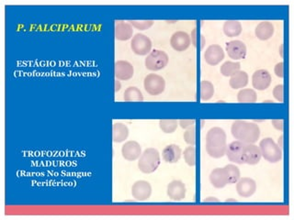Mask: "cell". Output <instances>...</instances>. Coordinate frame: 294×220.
I'll return each instance as SVG.
<instances>
[{
    "label": "cell",
    "mask_w": 294,
    "mask_h": 220,
    "mask_svg": "<svg viewBox=\"0 0 294 220\" xmlns=\"http://www.w3.org/2000/svg\"><path fill=\"white\" fill-rule=\"evenodd\" d=\"M245 146H246V143L239 142V141L231 142L230 144L227 145L225 155L232 163H234L235 165H244L243 152H244Z\"/></svg>",
    "instance_id": "obj_8"
},
{
    "label": "cell",
    "mask_w": 294,
    "mask_h": 220,
    "mask_svg": "<svg viewBox=\"0 0 294 220\" xmlns=\"http://www.w3.org/2000/svg\"><path fill=\"white\" fill-rule=\"evenodd\" d=\"M256 191V183L252 178L243 177L236 183V192L243 198L252 197Z\"/></svg>",
    "instance_id": "obj_13"
},
{
    "label": "cell",
    "mask_w": 294,
    "mask_h": 220,
    "mask_svg": "<svg viewBox=\"0 0 294 220\" xmlns=\"http://www.w3.org/2000/svg\"><path fill=\"white\" fill-rule=\"evenodd\" d=\"M241 68V63L239 62H230L227 61L225 63H223V65L221 66L220 72L225 77H231L234 73H235L236 72H238Z\"/></svg>",
    "instance_id": "obj_29"
},
{
    "label": "cell",
    "mask_w": 294,
    "mask_h": 220,
    "mask_svg": "<svg viewBox=\"0 0 294 220\" xmlns=\"http://www.w3.org/2000/svg\"><path fill=\"white\" fill-rule=\"evenodd\" d=\"M191 36L185 32H176L170 39V45L176 52H184L191 46Z\"/></svg>",
    "instance_id": "obj_17"
},
{
    "label": "cell",
    "mask_w": 294,
    "mask_h": 220,
    "mask_svg": "<svg viewBox=\"0 0 294 220\" xmlns=\"http://www.w3.org/2000/svg\"><path fill=\"white\" fill-rule=\"evenodd\" d=\"M278 146L280 149H283V135H281L278 140Z\"/></svg>",
    "instance_id": "obj_41"
},
{
    "label": "cell",
    "mask_w": 294,
    "mask_h": 220,
    "mask_svg": "<svg viewBox=\"0 0 294 220\" xmlns=\"http://www.w3.org/2000/svg\"><path fill=\"white\" fill-rule=\"evenodd\" d=\"M229 175V184H234L241 178V173L238 167L235 165H228L224 167Z\"/></svg>",
    "instance_id": "obj_32"
},
{
    "label": "cell",
    "mask_w": 294,
    "mask_h": 220,
    "mask_svg": "<svg viewBox=\"0 0 294 220\" xmlns=\"http://www.w3.org/2000/svg\"><path fill=\"white\" fill-rule=\"evenodd\" d=\"M271 73L268 70L259 69L255 72L252 76V85L255 89L258 91H264L271 87Z\"/></svg>",
    "instance_id": "obj_11"
},
{
    "label": "cell",
    "mask_w": 294,
    "mask_h": 220,
    "mask_svg": "<svg viewBox=\"0 0 294 220\" xmlns=\"http://www.w3.org/2000/svg\"><path fill=\"white\" fill-rule=\"evenodd\" d=\"M242 30V24L237 20H227L223 23V33L229 38L237 37L241 34Z\"/></svg>",
    "instance_id": "obj_25"
},
{
    "label": "cell",
    "mask_w": 294,
    "mask_h": 220,
    "mask_svg": "<svg viewBox=\"0 0 294 220\" xmlns=\"http://www.w3.org/2000/svg\"><path fill=\"white\" fill-rule=\"evenodd\" d=\"M279 54H280V56H281V57H283V45H281V46H280Z\"/></svg>",
    "instance_id": "obj_44"
},
{
    "label": "cell",
    "mask_w": 294,
    "mask_h": 220,
    "mask_svg": "<svg viewBox=\"0 0 294 220\" xmlns=\"http://www.w3.org/2000/svg\"><path fill=\"white\" fill-rule=\"evenodd\" d=\"M168 61L169 58L166 52L160 50H154L145 58L144 64L146 69L149 71H160L167 67Z\"/></svg>",
    "instance_id": "obj_5"
},
{
    "label": "cell",
    "mask_w": 294,
    "mask_h": 220,
    "mask_svg": "<svg viewBox=\"0 0 294 220\" xmlns=\"http://www.w3.org/2000/svg\"><path fill=\"white\" fill-rule=\"evenodd\" d=\"M183 138H184V141L187 144H189L190 146H195L196 145V139H197V137H196V126L186 129V131L184 132V135H183Z\"/></svg>",
    "instance_id": "obj_33"
},
{
    "label": "cell",
    "mask_w": 294,
    "mask_h": 220,
    "mask_svg": "<svg viewBox=\"0 0 294 220\" xmlns=\"http://www.w3.org/2000/svg\"><path fill=\"white\" fill-rule=\"evenodd\" d=\"M226 52L231 59L238 61L246 58L247 53V46L243 41L238 39L231 40L226 43Z\"/></svg>",
    "instance_id": "obj_10"
},
{
    "label": "cell",
    "mask_w": 294,
    "mask_h": 220,
    "mask_svg": "<svg viewBox=\"0 0 294 220\" xmlns=\"http://www.w3.org/2000/svg\"><path fill=\"white\" fill-rule=\"evenodd\" d=\"M123 99L126 102H141L143 100V93L136 87H128L124 91Z\"/></svg>",
    "instance_id": "obj_26"
},
{
    "label": "cell",
    "mask_w": 294,
    "mask_h": 220,
    "mask_svg": "<svg viewBox=\"0 0 294 220\" xmlns=\"http://www.w3.org/2000/svg\"><path fill=\"white\" fill-rule=\"evenodd\" d=\"M237 101L239 103L253 104L257 101V95L254 89H250V88L241 89L237 94Z\"/></svg>",
    "instance_id": "obj_27"
},
{
    "label": "cell",
    "mask_w": 294,
    "mask_h": 220,
    "mask_svg": "<svg viewBox=\"0 0 294 220\" xmlns=\"http://www.w3.org/2000/svg\"><path fill=\"white\" fill-rule=\"evenodd\" d=\"M143 87L150 95H158L165 91L166 81L161 75L150 73L143 80Z\"/></svg>",
    "instance_id": "obj_6"
},
{
    "label": "cell",
    "mask_w": 294,
    "mask_h": 220,
    "mask_svg": "<svg viewBox=\"0 0 294 220\" xmlns=\"http://www.w3.org/2000/svg\"><path fill=\"white\" fill-rule=\"evenodd\" d=\"M274 73L279 78L284 77V63L283 62H280L276 64V66L274 68Z\"/></svg>",
    "instance_id": "obj_37"
},
{
    "label": "cell",
    "mask_w": 294,
    "mask_h": 220,
    "mask_svg": "<svg viewBox=\"0 0 294 220\" xmlns=\"http://www.w3.org/2000/svg\"><path fill=\"white\" fill-rule=\"evenodd\" d=\"M152 195L150 183L144 180L137 181L132 186V196L136 201L143 202L148 200Z\"/></svg>",
    "instance_id": "obj_9"
},
{
    "label": "cell",
    "mask_w": 294,
    "mask_h": 220,
    "mask_svg": "<svg viewBox=\"0 0 294 220\" xmlns=\"http://www.w3.org/2000/svg\"><path fill=\"white\" fill-rule=\"evenodd\" d=\"M273 95L278 102H284V86L282 84L278 85L273 89Z\"/></svg>",
    "instance_id": "obj_35"
},
{
    "label": "cell",
    "mask_w": 294,
    "mask_h": 220,
    "mask_svg": "<svg viewBox=\"0 0 294 220\" xmlns=\"http://www.w3.org/2000/svg\"><path fill=\"white\" fill-rule=\"evenodd\" d=\"M227 136L222 128H212L206 135V151L210 157L220 159L225 155Z\"/></svg>",
    "instance_id": "obj_1"
},
{
    "label": "cell",
    "mask_w": 294,
    "mask_h": 220,
    "mask_svg": "<svg viewBox=\"0 0 294 220\" xmlns=\"http://www.w3.org/2000/svg\"><path fill=\"white\" fill-rule=\"evenodd\" d=\"M213 202V201H215V202H218V200L215 198V197H208L207 199H205V202Z\"/></svg>",
    "instance_id": "obj_43"
},
{
    "label": "cell",
    "mask_w": 294,
    "mask_h": 220,
    "mask_svg": "<svg viewBox=\"0 0 294 220\" xmlns=\"http://www.w3.org/2000/svg\"><path fill=\"white\" fill-rule=\"evenodd\" d=\"M178 126L176 119H161L159 120V128L164 133H174Z\"/></svg>",
    "instance_id": "obj_30"
},
{
    "label": "cell",
    "mask_w": 294,
    "mask_h": 220,
    "mask_svg": "<svg viewBox=\"0 0 294 220\" xmlns=\"http://www.w3.org/2000/svg\"><path fill=\"white\" fill-rule=\"evenodd\" d=\"M262 157L271 164H277L282 160V149L271 138H266L259 143Z\"/></svg>",
    "instance_id": "obj_4"
},
{
    "label": "cell",
    "mask_w": 294,
    "mask_h": 220,
    "mask_svg": "<svg viewBox=\"0 0 294 220\" xmlns=\"http://www.w3.org/2000/svg\"><path fill=\"white\" fill-rule=\"evenodd\" d=\"M129 136V128L128 127L120 123L115 122L112 125V140L115 143H121L127 140Z\"/></svg>",
    "instance_id": "obj_23"
},
{
    "label": "cell",
    "mask_w": 294,
    "mask_h": 220,
    "mask_svg": "<svg viewBox=\"0 0 294 220\" xmlns=\"http://www.w3.org/2000/svg\"><path fill=\"white\" fill-rule=\"evenodd\" d=\"M200 39H201V40H200V43H201V44H200V48H201V50H202V49H204V46H205L206 41H205V38H204V36H203V35H201V36H200Z\"/></svg>",
    "instance_id": "obj_42"
},
{
    "label": "cell",
    "mask_w": 294,
    "mask_h": 220,
    "mask_svg": "<svg viewBox=\"0 0 294 220\" xmlns=\"http://www.w3.org/2000/svg\"><path fill=\"white\" fill-rule=\"evenodd\" d=\"M275 32L273 24L270 21H262L255 27V37L260 40H268L273 36Z\"/></svg>",
    "instance_id": "obj_22"
},
{
    "label": "cell",
    "mask_w": 294,
    "mask_h": 220,
    "mask_svg": "<svg viewBox=\"0 0 294 220\" xmlns=\"http://www.w3.org/2000/svg\"><path fill=\"white\" fill-rule=\"evenodd\" d=\"M142 154L141 145L136 141L125 142L121 147V155L126 161L134 162L138 160Z\"/></svg>",
    "instance_id": "obj_14"
},
{
    "label": "cell",
    "mask_w": 294,
    "mask_h": 220,
    "mask_svg": "<svg viewBox=\"0 0 294 220\" xmlns=\"http://www.w3.org/2000/svg\"><path fill=\"white\" fill-rule=\"evenodd\" d=\"M135 74L134 66L127 61H117L115 63V76L118 80L127 81L133 78Z\"/></svg>",
    "instance_id": "obj_19"
},
{
    "label": "cell",
    "mask_w": 294,
    "mask_h": 220,
    "mask_svg": "<svg viewBox=\"0 0 294 220\" xmlns=\"http://www.w3.org/2000/svg\"><path fill=\"white\" fill-rule=\"evenodd\" d=\"M191 43L194 47H197V44H198V41H197V37H198V32H197V29H193V31L191 32Z\"/></svg>",
    "instance_id": "obj_39"
},
{
    "label": "cell",
    "mask_w": 294,
    "mask_h": 220,
    "mask_svg": "<svg viewBox=\"0 0 294 220\" xmlns=\"http://www.w3.org/2000/svg\"><path fill=\"white\" fill-rule=\"evenodd\" d=\"M204 60L209 65L215 66L224 59V51L218 44H213L207 48L204 52Z\"/></svg>",
    "instance_id": "obj_12"
},
{
    "label": "cell",
    "mask_w": 294,
    "mask_h": 220,
    "mask_svg": "<svg viewBox=\"0 0 294 220\" xmlns=\"http://www.w3.org/2000/svg\"><path fill=\"white\" fill-rule=\"evenodd\" d=\"M134 29L132 25L124 21H119L115 26V38L120 40L125 41L128 39L133 38Z\"/></svg>",
    "instance_id": "obj_21"
},
{
    "label": "cell",
    "mask_w": 294,
    "mask_h": 220,
    "mask_svg": "<svg viewBox=\"0 0 294 220\" xmlns=\"http://www.w3.org/2000/svg\"><path fill=\"white\" fill-rule=\"evenodd\" d=\"M248 81H249V77L247 73L239 70L231 76L229 85L233 89H241L247 87Z\"/></svg>",
    "instance_id": "obj_24"
},
{
    "label": "cell",
    "mask_w": 294,
    "mask_h": 220,
    "mask_svg": "<svg viewBox=\"0 0 294 220\" xmlns=\"http://www.w3.org/2000/svg\"><path fill=\"white\" fill-rule=\"evenodd\" d=\"M178 125L180 126L181 128L188 129V128H192V127L196 125V120L195 119H180L178 121Z\"/></svg>",
    "instance_id": "obj_36"
},
{
    "label": "cell",
    "mask_w": 294,
    "mask_h": 220,
    "mask_svg": "<svg viewBox=\"0 0 294 220\" xmlns=\"http://www.w3.org/2000/svg\"><path fill=\"white\" fill-rule=\"evenodd\" d=\"M186 185L180 180H174L168 183L167 189V197L173 201H181L186 197Z\"/></svg>",
    "instance_id": "obj_15"
},
{
    "label": "cell",
    "mask_w": 294,
    "mask_h": 220,
    "mask_svg": "<svg viewBox=\"0 0 294 220\" xmlns=\"http://www.w3.org/2000/svg\"><path fill=\"white\" fill-rule=\"evenodd\" d=\"M161 163L158 150L155 148L144 149L138 161V168L143 173H155Z\"/></svg>",
    "instance_id": "obj_3"
},
{
    "label": "cell",
    "mask_w": 294,
    "mask_h": 220,
    "mask_svg": "<svg viewBox=\"0 0 294 220\" xmlns=\"http://www.w3.org/2000/svg\"><path fill=\"white\" fill-rule=\"evenodd\" d=\"M121 89V84L119 82V80L117 79L115 81V92H119V90Z\"/></svg>",
    "instance_id": "obj_40"
},
{
    "label": "cell",
    "mask_w": 294,
    "mask_h": 220,
    "mask_svg": "<svg viewBox=\"0 0 294 220\" xmlns=\"http://www.w3.org/2000/svg\"><path fill=\"white\" fill-rule=\"evenodd\" d=\"M215 94V87L210 81H201L200 83V98L202 101H209Z\"/></svg>",
    "instance_id": "obj_28"
},
{
    "label": "cell",
    "mask_w": 294,
    "mask_h": 220,
    "mask_svg": "<svg viewBox=\"0 0 294 220\" xmlns=\"http://www.w3.org/2000/svg\"><path fill=\"white\" fill-rule=\"evenodd\" d=\"M209 179L215 188H223L229 184V175L224 167L213 170L212 173H210Z\"/></svg>",
    "instance_id": "obj_16"
},
{
    "label": "cell",
    "mask_w": 294,
    "mask_h": 220,
    "mask_svg": "<svg viewBox=\"0 0 294 220\" xmlns=\"http://www.w3.org/2000/svg\"><path fill=\"white\" fill-rule=\"evenodd\" d=\"M261 158L262 155L258 146L255 144H246L243 152L244 164L248 165H257L260 162Z\"/></svg>",
    "instance_id": "obj_18"
},
{
    "label": "cell",
    "mask_w": 294,
    "mask_h": 220,
    "mask_svg": "<svg viewBox=\"0 0 294 220\" xmlns=\"http://www.w3.org/2000/svg\"><path fill=\"white\" fill-rule=\"evenodd\" d=\"M231 133L236 141L255 144L260 137V128L254 122L235 120L231 127Z\"/></svg>",
    "instance_id": "obj_2"
},
{
    "label": "cell",
    "mask_w": 294,
    "mask_h": 220,
    "mask_svg": "<svg viewBox=\"0 0 294 220\" xmlns=\"http://www.w3.org/2000/svg\"><path fill=\"white\" fill-rule=\"evenodd\" d=\"M131 49L136 55H147L151 53V39L144 34L136 33L131 41Z\"/></svg>",
    "instance_id": "obj_7"
},
{
    "label": "cell",
    "mask_w": 294,
    "mask_h": 220,
    "mask_svg": "<svg viewBox=\"0 0 294 220\" xmlns=\"http://www.w3.org/2000/svg\"><path fill=\"white\" fill-rule=\"evenodd\" d=\"M271 124H272V126L274 127V128H276L277 130L283 131V128H284L283 119H272Z\"/></svg>",
    "instance_id": "obj_38"
},
{
    "label": "cell",
    "mask_w": 294,
    "mask_h": 220,
    "mask_svg": "<svg viewBox=\"0 0 294 220\" xmlns=\"http://www.w3.org/2000/svg\"><path fill=\"white\" fill-rule=\"evenodd\" d=\"M182 156V149L176 144L167 145L163 149L162 157L167 164H176L177 163Z\"/></svg>",
    "instance_id": "obj_20"
},
{
    "label": "cell",
    "mask_w": 294,
    "mask_h": 220,
    "mask_svg": "<svg viewBox=\"0 0 294 220\" xmlns=\"http://www.w3.org/2000/svg\"><path fill=\"white\" fill-rule=\"evenodd\" d=\"M184 156V160L186 162V164L193 167L197 164V159H196V149L194 146H190L187 147L184 149V152L182 153Z\"/></svg>",
    "instance_id": "obj_31"
},
{
    "label": "cell",
    "mask_w": 294,
    "mask_h": 220,
    "mask_svg": "<svg viewBox=\"0 0 294 220\" xmlns=\"http://www.w3.org/2000/svg\"><path fill=\"white\" fill-rule=\"evenodd\" d=\"M129 23L132 25L133 28H136L139 31H146L150 29L154 25L153 20H143V21H137V20H130Z\"/></svg>",
    "instance_id": "obj_34"
}]
</instances>
